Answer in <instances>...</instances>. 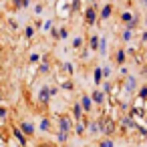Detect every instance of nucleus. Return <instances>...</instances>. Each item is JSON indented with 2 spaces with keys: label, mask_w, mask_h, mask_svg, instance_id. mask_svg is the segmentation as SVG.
<instances>
[{
  "label": "nucleus",
  "mask_w": 147,
  "mask_h": 147,
  "mask_svg": "<svg viewBox=\"0 0 147 147\" xmlns=\"http://www.w3.org/2000/svg\"><path fill=\"white\" fill-rule=\"evenodd\" d=\"M109 14H111V6H105L103 8V18H109Z\"/></svg>",
  "instance_id": "1a4fd4ad"
},
{
  "label": "nucleus",
  "mask_w": 147,
  "mask_h": 147,
  "mask_svg": "<svg viewBox=\"0 0 147 147\" xmlns=\"http://www.w3.org/2000/svg\"><path fill=\"white\" fill-rule=\"evenodd\" d=\"M61 129H63V131H69V129H71V121L63 117V119H61Z\"/></svg>",
  "instance_id": "423d86ee"
},
{
  "label": "nucleus",
  "mask_w": 147,
  "mask_h": 147,
  "mask_svg": "<svg viewBox=\"0 0 147 147\" xmlns=\"http://www.w3.org/2000/svg\"><path fill=\"white\" fill-rule=\"evenodd\" d=\"M87 22H89V24H93V22H95V10H93V8H89V10H87Z\"/></svg>",
  "instance_id": "39448f33"
},
{
  "label": "nucleus",
  "mask_w": 147,
  "mask_h": 147,
  "mask_svg": "<svg viewBox=\"0 0 147 147\" xmlns=\"http://www.w3.org/2000/svg\"><path fill=\"white\" fill-rule=\"evenodd\" d=\"M101 77H103V73H101V69H97V71H95V83H97V85L101 83Z\"/></svg>",
  "instance_id": "6e6552de"
},
{
  "label": "nucleus",
  "mask_w": 147,
  "mask_h": 147,
  "mask_svg": "<svg viewBox=\"0 0 147 147\" xmlns=\"http://www.w3.org/2000/svg\"><path fill=\"white\" fill-rule=\"evenodd\" d=\"M145 24H147V16H145Z\"/></svg>",
  "instance_id": "5701e85b"
},
{
  "label": "nucleus",
  "mask_w": 147,
  "mask_h": 147,
  "mask_svg": "<svg viewBox=\"0 0 147 147\" xmlns=\"http://www.w3.org/2000/svg\"><path fill=\"white\" fill-rule=\"evenodd\" d=\"M16 2H18V6H26V4H28V0H16Z\"/></svg>",
  "instance_id": "a211bd4d"
},
{
  "label": "nucleus",
  "mask_w": 147,
  "mask_h": 147,
  "mask_svg": "<svg viewBox=\"0 0 147 147\" xmlns=\"http://www.w3.org/2000/svg\"><path fill=\"white\" fill-rule=\"evenodd\" d=\"M91 101H93L91 97H83V99H81V107H83L85 111H89V109H91Z\"/></svg>",
  "instance_id": "20e7f679"
},
{
  "label": "nucleus",
  "mask_w": 147,
  "mask_h": 147,
  "mask_svg": "<svg viewBox=\"0 0 147 147\" xmlns=\"http://www.w3.org/2000/svg\"><path fill=\"white\" fill-rule=\"evenodd\" d=\"M75 115H77V117H81V107H79V105L75 107Z\"/></svg>",
  "instance_id": "6ab92c4d"
},
{
  "label": "nucleus",
  "mask_w": 147,
  "mask_h": 147,
  "mask_svg": "<svg viewBox=\"0 0 147 147\" xmlns=\"http://www.w3.org/2000/svg\"><path fill=\"white\" fill-rule=\"evenodd\" d=\"M91 47H93V49H97V47H99V38H97V36H93V38H91Z\"/></svg>",
  "instance_id": "9b49d317"
},
{
  "label": "nucleus",
  "mask_w": 147,
  "mask_h": 147,
  "mask_svg": "<svg viewBox=\"0 0 147 147\" xmlns=\"http://www.w3.org/2000/svg\"><path fill=\"white\" fill-rule=\"evenodd\" d=\"M47 99H49V89H42V91H40V101L47 103Z\"/></svg>",
  "instance_id": "0eeeda50"
},
{
  "label": "nucleus",
  "mask_w": 147,
  "mask_h": 147,
  "mask_svg": "<svg viewBox=\"0 0 147 147\" xmlns=\"http://www.w3.org/2000/svg\"><path fill=\"white\" fill-rule=\"evenodd\" d=\"M117 61H119V63H123V61H125V53H123V51H119V55H117Z\"/></svg>",
  "instance_id": "dca6fc26"
},
{
  "label": "nucleus",
  "mask_w": 147,
  "mask_h": 147,
  "mask_svg": "<svg viewBox=\"0 0 147 147\" xmlns=\"http://www.w3.org/2000/svg\"><path fill=\"white\" fill-rule=\"evenodd\" d=\"M105 49H107V42H105V38H103V40H101V47H99L101 55H105Z\"/></svg>",
  "instance_id": "f8f14e48"
},
{
  "label": "nucleus",
  "mask_w": 147,
  "mask_h": 147,
  "mask_svg": "<svg viewBox=\"0 0 147 147\" xmlns=\"http://www.w3.org/2000/svg\"><path fill=\"white\" fill-rule=\"evenodd\" d=\"M141 4H143V6H147V0H141Z\"/></svg>",
  "instance_id": "4be33fe9"
},
{
  "label": "nucleus",
  "mask_w": 147,
  "mask_h": 147,
  "mask_svg": "<svg viewBox=\"0 0 147 147\" xmlns=\"http://www.w3.org/2000/svg\"><path fill=\"white\" fill-rule=\"evenodd\" d=\"M131 18H133V14H129V12L123 14V20H125V22H131Z\"/></svg>",
  "instance_id": "2eb2a0df"
},
{
  "label": "nucleus",
  "mask_w": 147,
  "mask_h": 147,
  "mask_svg": "<svg viewBox=\"0 0 147 147\" xmlns=\"http://www.w3.org/2000/svg\"><path fill=\"white\" fill-rule=\"evenodd\" d=\"M143 77H147V67H145V69H143Z\"/></svg>",
  "instance_id": "412c9836"
},
{
  "label": "nucleus",
  "mask_w": 147,
  "mask_h": 147,
  "mask_svg": "<svg viewBox=\"0 0 147 147\" xmlns=\"http://www.w3.org/2000/svg\"><path fill=\"white\" fill-rule=\"evenodd\" d=\"M99 127H101V133H105V135H111V133L115 131V123H113L109 117L99 119Z\"/></svg>",
  "instance_id": "f257e3e1"
},
{
  "label": "nucleus",
  "mask_w": 147,
  "mask_h": 147,
  "mask_svg": "<svg viewBox=\"0 0 147 147\" xmlns=\"http://www.w3.org/2000/svg\"><path fill=\"white\" fill-rule=\"evenodd\" d=\"M99 129H101L99 123H93V125H91V133H99Z\"/></svg>",
  "instance_id": "4468645a"
},
{
  "label": "nucleus",
  "mask_w": 147,
  "mask_h": 147,
  "mask_svg": "<svg viewBox=\"0 0 147 147\" xmlns=\"http://www.w3.org/2000/svg\"><path fill=\"white\" fill-rule=\"evenodd\" d=\"M123 40H131V28H127V30L123 32Z\"/></svg>",
  "instance_id": "9d476101"
},
{
  "label": "nucleus",
  "mask_w": 147,
  "mask_h": 147,
  "mask_svg": "<svg viewBox=\"0 0 147 147\" xmlns=\"http://www.w3.org/2000/svg\"><path fill=\"white\" fill-rule=\"evenodd\" d=\"M2 115H6V111H4V109H0V117H2Z\"/></svg>",
  "instance_id": "aec40b11"
},
{
  "label": "nucleus",
  "mask_w": 147,
  "mask_h": 147,
  "mask_svg": "<svg viewBox=\"0 0 147 147\" xmlns=\"http://www.w3.org/2000/svg\"><path fill=\"white\" fill-rule=\"evenodd\" d=\"M22 129H24L26 133H32V125H30V123H24V125H22Z\"/></svg>",
  "instance_id": "ddd939ff"
},
{
  "label": "nucleus",
  "mask_w": 147,
  "mask_h": 147,
  "mask_svg": "<svg viewBox=\"0 0 147 147\" xmlns=\"http://www.w3.org/2000/svg\"><path fill=\"white\" fill-rule=\"evenodd\" d=\"M91 99H93V101H95V103H99V105H101V103H103V101H105V95H103V93H101V91H95V93H93V97H91Z\"/></svg>",
  "instance_id": "7ed1b4c3"
},
{
  "label": "nucleus",
  "mask_w": 147,
  "mask_h": 147,
  "mask_svg": "<svg viewBox=\"0 0 147 147\" xmlns=\"http://www.w3.org/2000/svg\"><path fill=\"white\" fill-rule=\"evenodd\" d=\"M135 87H137V81H135V77H127V85H125V89L131 93V91H135Z\"/></svg>",
  "instance_id": "f03ea898"
},
{
  "label": "nucleus",
  "mask_w": 147,
  "mask_h": 147,
  "mask_svg": "<svg viewBox=\"0 0 147 147\" xmlns=\"http://www.w3.org/2000/svg\"><path fill=\"white\" fill-rule=\"evenodd\" d=\"M101 147H113V141H103Z\"/></svg>",
  "instance_id": "f3484780"
}]
</instances>
